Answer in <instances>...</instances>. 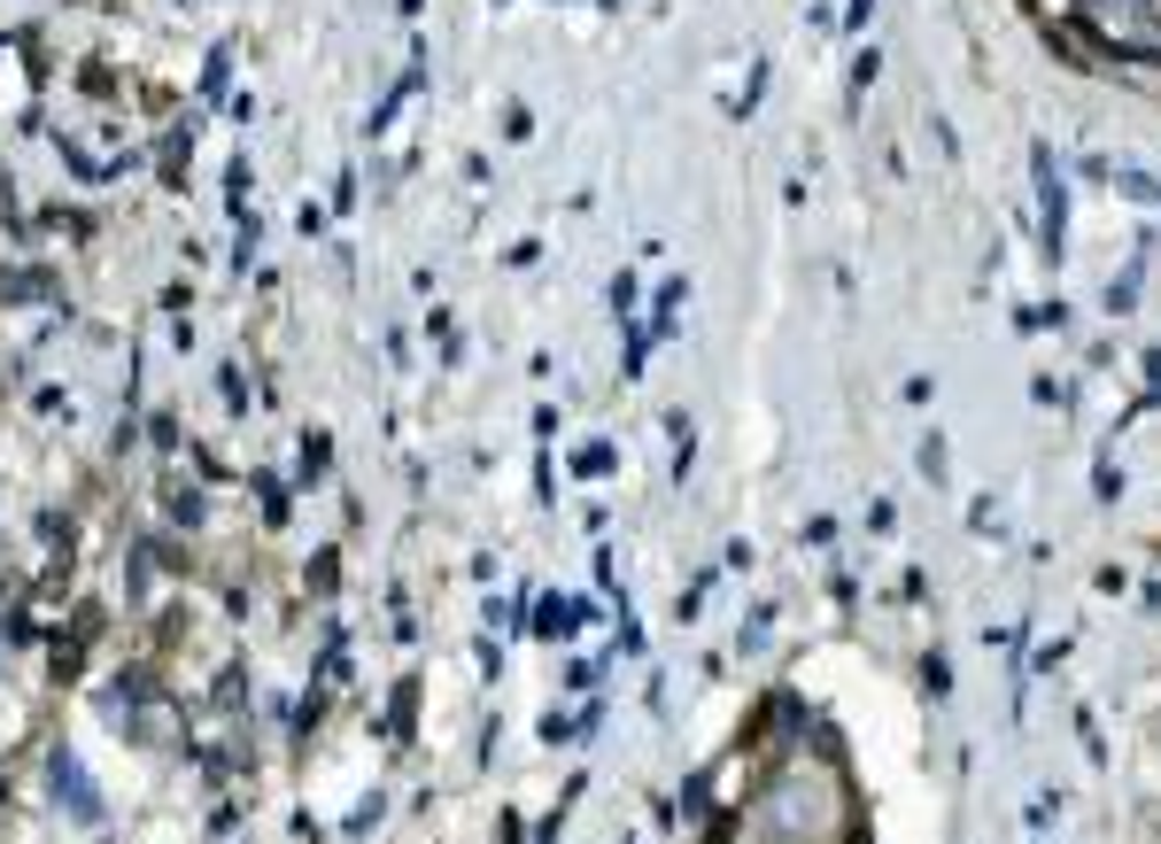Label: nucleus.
Masks as SVG:
<instances>
[{"label": "nucleus", "instance_id": "1", "mask_svg": "<svg viewBox=\"0 0 1161 844\" xmlns=\"http://www.w3.org/2000/svg\"><path fill=\"white\" fill-rule=\"evenodd\" d=\"M55 790H70V813H85V821H94V790H85V775L70 768V759H55Z\"/></svg>", "mask_w": 1161, "mask_h": 844}]
</instances>
